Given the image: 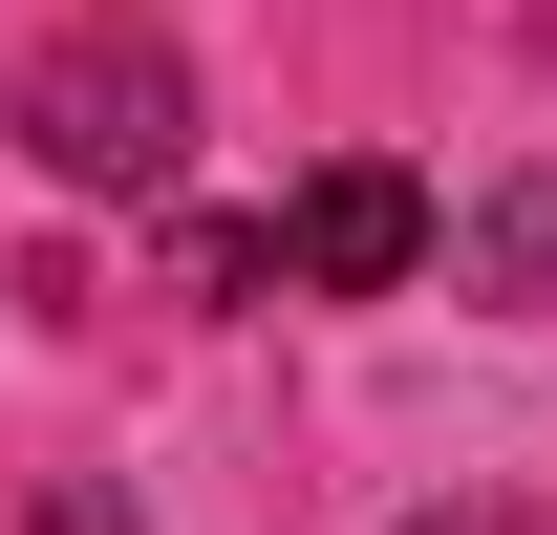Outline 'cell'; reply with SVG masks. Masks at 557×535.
<instances>
[{
    "instance_id": "1",
    "label": "cell",
    "mask_w": 557,
    "mask_h": 535,
    "mask_svg": "<svg viewBox=\"0 0 557 535\" xmlns=\"http://www.w3.org/2000/svg\"><path fill=\"white\" fill-rule=\"evenodd\" d=\"M0 129L44 150L65 194H172L194 172V65H172V22H44L22 65H0Z\"/></svg>"
},
{
    "instance_id": "5",
    "label": "cell",
    "mask_w": 557,
    "mask_h": 535,
    "mask_svg": "<svg viewBox=\"0 0 557 535\" xmlns=\"http://www.w3.org/2000/svg\"><path fill=\"white\" fill-rule=\"evenodd\" d=\"M408 535H493V514H408Z\"/></svg>"
},
{
    "instance_id": "4",
    "label": "cell",
    "mask_w": 557,
    "mask_h": 535,
    "mask_svg": "<svg viewBox=\"0 0 557 535\" xmlns=\"http://www.w3.org/2000/svg\"><path fill=\"white\" fill-rule=\"evenodd\" d=\"M172 300H278V214H172Z\"/></svg>"
},
{
    "instance_id": "2",
    "label": "cell",
    "mask_w": 557,
    "mask_h": 535,
    "mask_svg": "<svg viewBox=\"0 0 557 535\" xmlns=\"http://www.w3.org/2000/svg\"><path fill=\"white\" fill-rule=\"evenodd\" d=\"M278 278H300V300H408L429 278V194L386 150H322V172L278 194Z\"/></svg>"
},
{
    "instance_id": "3",
    "label": "cell",
    "mask_w": 557,
    "mask_h": 535,
    "mask_svg": "<svg viewBox=\"0 0 557 535\" xmlns=\"http://www.w3.org/2000/svg\"><path fill=\"white\" fill-rule=\"evenodd\" d=\"M450 278H472V300H557V172H515V194L472 214V258H450Z\"/></svg>"
}]
</instances>
